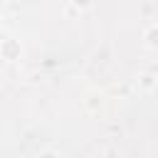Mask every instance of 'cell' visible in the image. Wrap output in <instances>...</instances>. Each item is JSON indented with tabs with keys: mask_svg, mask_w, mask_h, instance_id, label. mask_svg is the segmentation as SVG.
Returning <instances> with one entry per match:
<instances>
[{
	"mask_svg": "<svg viewBox=\"0 0 158 158\" xmlns=\"http://www.w3.org/2000/svg\"><path fill=\"white\" fill-rule=\"evenodd\" d=\"M2 52L7 54V59H12V52H15V42H7V44L2 47Z\"/></svg>",
	"mask_w": 158,
	"mask_h": 158,
	"instance_id": "1",
	"label": "cell"
}]
</instances>
